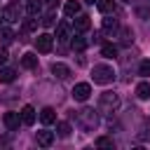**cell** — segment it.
<instances>
[{"label": "cell", "mask_w": 150, "mask_h": 150, "mask_svg": "<svg viewBox=\"0 0 150 150\" xmlns=\"http://www.w3.org/2000/svg\"><path fill=\"white\" fill-rule=\"evenodd\" d=\"M40 120H42V124H54V122H56V110L49 108V105L42 108V110H40Z\"/></svg>", "instance_id": "8fae6325"}, {"label": "cell", "mask_w": 150, "mask_h": 150, "mask_svg": "<svg viewBox=\"0 0 150 150\" xmlns=\"http://www.w3.org/2000/svg\"><path fill=\"white\" fill-rule=\"evenodd\" d=\"M21 122H23L26 127L35 124V108H33V105H23V108H21Z\"/></svg>", "instance_id": "ba28073f"}, {"label": "cell", "mask_w": 150, "mask_h": 150, "mask_svg": "<svg viewBox=\"0 0 150 150\" xmlns=\"http://www.w3.org/2000/svg\"><path fill=\"white\" fill-rule=\"evenodd\" d=\"M14 77H16V70L14 68H0V82L9 84V82H14Z\"/></svg>", "instance_id": "2e32d148"}, {"label": "cell", "mask_w": 150, "mask_h": 150, "mask_svg": "<svg viewBox=\"0 0 150 150\" xmlns=\"http://www.w3.org/2000/svg\"><path fill=\"white\" fill-rule=\"evenodd\" d=\"M96 7H98V12L110 14V12H115V0H96Z\"/></svg>", "instance_id": "ac0fdd59"}, {"label": "cell", "mask_w": 150, "mask_h": 150, "mask_svg": "<svg viewBox=\"0 0 150 150\" xmlns=\"http://www.w3.org/2000/svg\"><path fill=\"white\" fill-rule=\"evenodd\" d=\"M63 12H66V16H77L80 14V2L77 0H68L63 5Z\"/></svg>", "instance_id": "5bb4252c"}, {"label": "cell", "mask_w": 150, "mask_h": 150, "mask_svg": "<svg viewBox=\"0 0 150 150\" xmlns=\"http://www.w3.org/2000/svg\"><path fill=\"white\" fill-rule=\"evenodd\" d=\"M89 26H91V21H89L87 14H77V19L73 21V30L75 33H84V30H89Z\"/></svg>", "instance_id": "52a82bcc"}, {"label": "cell", "mask_w": 150, "mask_h": 150, "mask_svg": "<svg viewBox=\"0 0 150 150\" xmlns=\"http://www.w3.org/2000/svg\"><path fill=\"white\" fill-rule=\"evenodd\" d=\"M40 2H42V5L47 7V9H54V7L59 5V0H40Z\"/></svg>", "instance_id": "f546056e"}, {"label": "cell", "mask_w": 150, "mask_h": 150, "mask_svg": "<svg viewBox=\"0 0 150 150\" xmlns=\"http://www.w3.org/2000/svg\"><path fill=\"white\" fill-rule=\"evenodd\" d=\"M42 26H54V9H49V12L42 16Z\"/></svg>", "instance_id": "484cf974"}, {"label": "cell", "mask_w": 150, "mask_h": 150, "mask_svg": "<svg viewBox=\"0 0 150 150\" xmlns=\"http://www.w3.org/2000/svg\"><path fill=\"white\" fill-rule=\"evenodd\" d=\"M35 47H38V52L47 54V52H52V47H54V38H52L49 33H40L38 40H35Z\"/></svg>", "instance_id": "277c9868"}, {"label": "cell", "mask_w": 150, "mask_h": 150, "mask_svg": "<svg viewBox=\"0 0 150 150\" xmlns=\"http://www.w3.org/2000/svg\"><path fill=\"white\" fill-rule=\"evenodd\" d=\"M38 145H42V148H49L52 143H54V134L52 131H38Z\"/></svg>", "instance_id": "7c38bea8"}, {"label": "cell", "mask_w": 150, "mask_h": 150, "mask_svg": "<svg viewBox=\"0 0 150 150\" xmlns=\"http://www.w3.org/2000/svg\"><path fill=\"white\" fill-rule=\"evenodd\" d=\"M96 145H98V148H115V141L108 138V136H98V138H96Z\"/></svg>", "instance_id": "cb8c5ba5"}, {"label": "cell", "mask_w": 150, "mask_h": 150, "mask_svg": "<svg viewBox=\"0 0 150 150\" xmlns=\"http://www.w3.org/2000/svg\"><path fill=\"white\" fill-rule=\"evenodd\" d=\"M26 12H28L30 16H38V14L42 12V2H40V0H28V2H26Z\"/></svg>", "instance_id": "e0dca14e"}, {"label": "cell", "mask_w": 150, "mask_h": 150, "mask_svg": "<svg viewBox=\"0 0 150 150\" xmlns=\"http://www.w3.org/2000/svg\"><path fill=\"white\" fill-rule=\"evenodd\" d=\"M138 75L141 77H150V59H143L138 63Z\"/></svg>", "instance_id": "7402d4cb"}, {"label": "cell", "mask_w": 150, "mask_h": 150, "mask_svg": "<svg viewBox=\"0 0 150 150\" xmlns=\"http://www.w3.org/2000/svg\"><path fill=\"white\" fill-rule=\"evenodd\" d=\"M2 122H5V127H7L9 131H14V129L19 127V122H21V115H19V112H5Z\"/></svg>", "instance_id": "9c48e42d"}, {"label": "cell", "mask_w": 150, "mask_h": 150, "mask_svg": "<svg viewBox=\"0 0 150 150\" xmlns=\"http://www.w3.org/2000/svg\"><path fill=\"white\" fill-rule=\"evenodd\" d=\"M19 16H21V5L19 2H9L2 9V19L5 21H19Z\"/></svg>", "instance_id": "5b68a950"}, {"label": "cell", "mask_w": 150, "mask_h": 150, "mask_svg": "<svg viewBox=\"0 0 150 150\" xmlns=\"http://www.w3.org/2000/svg\"><path fill=\"white\" fill-rule=\"evenodd\" d=\"M101 54H103L105 59H115V56H117V47H115V45H103V47H101Z\"/></svg>", "instance_id": "44dd1931"}, {"label": "cell", "mask_w": 150, "mask_h": 150, "mask_svg": "<svg viewBox=\"0 0 150 150\" xmlns=\"http://www.w3.org/2000/svg\"><path fill=\"white\" fill-rule=\"evenodd\" d=\"M124 2H129V5H131V2H134V0H124Z\"/></svg>", "instance_id": "d6a6232c"}, {"label": "cell", "mask_w": 150, "mask_h": 150, "mask_svg": "<svg viewBox=\"0 0 150 150\" xmlns=\"http://www.w3.org/2000/svg\"><path fill=\"white\" fill-rule=\"evenodd\" d=\"M23 30H38V19L28 14V19L23 21Z\"/></svg>", "instance_id": "d4e9b609"}, {"label": "cell", "mask_w": 150, "mask_h": 150, "mask_svg": "<svg viewBox=\"0 0 150 150\" xmlns=\"http://www.w3.org/2000/svg\"><path fill=\"white\" fill-rule=\"evenodd\" d=\"M0 28H2V21H0Z\"/></svg>", "instance_id": "836d02e7"}, {"label": "cell", "mask_w": 150, "mask_h": 150, "mask_svg": "<svg viewBox=\"0 0 150 150\" xmlns=\"http://www.w3.org/2000/svg\"><path fill=\"white\" fill-rule=\"evenodd\" d=\"M77 117L84 122V129H87V131L96 127V115H94V110H91V108H84V110H80V115H77Z\"/></svg>", "instance_id": "8992f818"}, {"label": "cell", "mask_w": 150, "mask_h": 150, "mask_svg": "<svg viewBox=\"0 0 150 150\" xmlns=\"http://www.w3.org/2000/svg\"><path fill=\"white\" fill-rule=\"evenodd\" d=\"M52 73H54L59 80H66V77L70 75V68H68L66 63H54V66H52Z\"/></svg>", "instance_id": "4fadbf2b"}, {"label": "cell", "mask_w": 150, "mask_h": 150, "mask_svg": "<svg viewBox=\"0 0 150 150\" xmlns=\"http://www.w3.org/2000/svg\"><path fill=\"white\" fill-rule=\"evenodd\" d=\"M0 35H2V40H5V42H9V40L14 38V33H12V28H7V26H2V28H0Z\"/></svg>", "instance_id": "4316f807"}, {"label": "cell", "mask_w": 150, "mask_h": 150, "mask_svg": "<svg viewBox=\"0 0 150 150\" xmlns=\"http://www.w3.org/2000/svg\"><path fill=\"white\" fill-rule=\"evenodd\" d=\"M136 96H138V98H150V82L136 84Z\"/></svg>", "instance_id": "ffe728a7"}, {"label": "cell", "mask_w": 150, "mask_h": 150, "mask_svg": "<svg viewBox=\"0 0 150 150\" xmlns=\"http://www.w3.org/2000/svg\"><path fill=\"white\" fill-rule=\"evenodd\" d=\"M56 131H59L61 138H68V136H70V124H68V122H59V124H56Z\"/></svg>", "instance_id": "603a6c76"}, {"label": "cell", "mask_w": 150, "mask_h": 150, "mask_svg": "<svg viewBox=\"0 0 150 150\" xmlns=\"http://www.w3.org/2000/svg\"><path fill=\"white\" fill-rule=\"evenodd\" d=\"M138 138H141V141H148V138H150V122L143 124V131H138Z\"/></svg>", "instance_id": "83f0119b"}, {"label": "cell", "mask_w": 150, "mask_h": 150, "mask_svg": "<svg viewBox=\"0 0 150 150\" xmlns=\"http://www.w3.org/2000/svg\"><path fill=\"white\" fill-rule=\"evenodd\" d=\"M87 45H89V42L82 38V33H77V35L73 38V42H70V47H73L75 52H82V49H87Z\"/></svg>", "instance_id": "d6986e66"}, {"label": "cell", "mask_w": 150, "mask_h": 150, "mask_svg": "<svg viewBox=\"0 0 150 150\" xmlns=\"http://www.w3.org/2000/svg\"><path fill=\"white\" fill-rule=\"evenodd\" d=\"M89 96H91V84L89 82H77L73 87V98L75 101H87Z\"/></svg>", "instance_id": "3957f363"}, {"label": "cell", "mask_w": 150, "mask_h": 150, "mask_svg": "<svg viewBox=\"0 0 150 150\" xmlns=\"http://www.w3.org/2000/svg\"><path fill=\"white\" fill-rule=\"evenodd\" d=\"M91 77H94L96 84H110V82L115 80V70H112V66L98 63V66L91 68Z\"/></svg>", "instance_id": "6da1fadb"}, {"label": "cell", "mask_w": 150, "mask_h": 150, "mask_svg": "<svg viewBox=\"0 0 150 150\" xmlns=\"http://www.w3.org/2000/svg\"><path fill=\"white\" fill-rule=\"evenodd\" d=\"M68 35H70V23H68V21H61V23L56 26V40H59V42H66Z\"/></svg>", "instance_id": "30bf717a"}, {"label": "cell", "mask_w": 150, "mask_h": 150, "mask_svg": "<svg viewBox=\"0 0 150 150\" xmlns=\"http://www.w3.org/2000/svg\"><path fill=\"white\" fill-rule=\"evenodd\" d=\"M98 105H101V110H110V112H112V110L120 105V98H117V94H112V91H103Z\"/></svg>", "instance_id": "7a4b0ae2"}, {"label": "cell", "mask_w": 150, "mask_h": 150, "mask_svg": "<svg viewBox=\"0 0 150 150\" xmlns=\"http://www.w3.org/2000/svg\"><path fill=\"white\" fill-rule=\"evenodd\" d=\"M84 2H89V5H94V2H96V0H84Z\"/></svg>", "instance_id": "1f68e13d"}, {"label": "cell", "mask_w": 150, "mask_h": 150, "mask_svg": "<svg viewBox=\"0 0 150 150\" xmlns=\"http://www.w3.org/2000/svg\"><path fill=\"white\" fill-rule=\"evenodd\" d=\"M103 28H105V30H115V28H117V21H115V19H103Z\"/></svg>", "instance_id": "f1b7e54d"}, {"label": "cell", "mask_w": 150, "mask_h": 150, "mask_svg": "<svg viewBox=\"0 0 150 150\" xmlns=\"http://www.w3.org/2000/svg\"><path fill=\"white\" fill-rule=\"evenodd\" d=\"M5 61H7V49H5V47H0V66H2Z\"/></svg>", "instance_id": "4dcf8cb0"}, {"label": "cell", "mask_w": 150, "mask_h": 150, "mask_svg": "<svg viewBox=\"0 0 150 150\" xmlns=\"http://www.w3.org/2000/svg\"><path fill=\"white\" fill-rule=\"evenodd\" d=\"M21 66H23V68H28V70H33V68L38 66V56H35V54H30V52H28V54H23V56H21Z\"/></svg>", "instance_id": "9a60e30c"}]
</instances>
